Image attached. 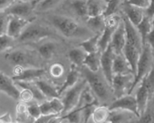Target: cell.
I'll list each match as a JSON object with an SVG mask.
<instances>
[{"mask_svg": "<svg viewBox=\"0 0 154 123\" xmlns=\"http://www.w3.org/2000/svg\"><path fill=\"white\" fill-rule=\"evenodd\" d=\"M48 20L55 29L68 38H83L89 34L87 29L71 17L54 14L49 16Z\"/></svg>", "mask_w": 154, "mask_h": 123, "instance_id": "1", "label": "cell"}, {"mask_svg": "<svg viewBox=\"0 0 154 123\" xmlns=\"http://www.w3.org/2000/svg\"><path fill=\"white\" fill-rule=\"evenodd\" d=\"M80 73L83 76L84 80L87 81V85L98 100L107 102L111 98V87L107 84V82L102 79L101 76L98 75L97 72H91L86 67L82 66L80 69Z\"/></svg>", "mask_w": 154, "mask_h": 123, "instance_id": "2", "label": "cell"}, {"mask_svg": "<svg viewBox=\"0 0 154 123\" xmlns=\"http://www.w3.org/2000/svg\"><path fill=\"white\" fill-rule=\"evenodd\" d=\"M152 69H153V48L148 44H144L136 66L133 84L128 94L132 93L135 87Z\"/></svg>", "mask_w": 154, "mask_h": 123, "instance_id": "3", "label": "cell"}, {"mask_svg": "<svg viewBox=\"0 0 154 123\" xmlns=\"http://www.w3.org/2000/svg\"><path fill=\"white\" fill-rule=\"evenodd\" d=\"M139 83L140 85L135 97L138 112L140 116L147 108L149 103L152 100L153 96V69L151 70Z\"/></svg>", "mask_w": 154, "mask_h": 123, "instance_id": "4", "label": "cell"}, {"mask_svg": "<svg viewBox=\"0 0 154 123\" xmlns=\"http://www.w3.org/2000/svg\"><path fill=\"white\" fill-rule=\"evenodd\" d=\"M6 60L11 64L15 66L28 68V67H35L40 68L39 63L35 55L26 50L17 49L13 50L6 54L5 55Z\"/></svg>", "mask_w": 154, "mask_h": 123, "instance_id": "5", "label": "cell"}, {"mask_svg": "<svg viewBox=\"0 0 154 123\" xmlns=\"http://www.w3.org/2000/svg\"><path fill=\"white\" fill-rule=\"evenodd\" d=\"M54 33L48 27L41 24H32L30 23L23 30L17 40L22 43L34 42L53 35Z\"/></svg>", "mask_w": 154, "mask_h": 123, "instance_id": "6", "label": "cell"}, {"mask_svg": "<svg viewBox=\"0 0 154 123\" xmlns=\"http://www.w3.org/2000/svg\"><path fill=\"white\" fill-rule=\"evenodd\" d=\"M87 86V81L83 80L82 81L78 82L74 87L66 91V94L62 100L64 104V110L62 113H68L78 106L81 94Z\"/></svg>", "mask_w": 154, "mask_h": 123, "instance_id": "7", "label": "cell"}, {"mask_svg": "<svg viewBox=\"0 0 154 123\" xmlns=\"http://www.w3.org/2000/svg\"><path fill=\"white\" fill-rule=\"evenodd\" d=\"M135 76L129 73L126 75H114L111 88L115 98L124 96L126 92L129 94L133 84Z\"/></svg>", "mask_w": 154, "mask_h": 123, "instance_id": "8", "label": "cell"}, {"mask_svg": "<svg viewBox=\"0 0 154 123\" xmlns=\"http://www.w3.org/2000/svg\"><path fill=\"white\" fill-rule=\"evenodd\" d=\"M13 76L12 80L13 81L32 82L38 80L45 74L44 68H35V67H24L15 66L13 69Z\"/></svg>", "mask_w": 154, "mask_h": 123, "instance_id": "9", "label": "cell"}, {"mask_svg": "<svg viewBox=\"0 0 154 123\" xmlns=\"http://www.w3.org/2000/svg\"><path fill=\"white\" fill-rule=\"evenodd\" d=\"M34 8H35V2L16 0L7 10H5V12L10 16H15L23 19L32 20L29 19V17H30L32 14Z\"/></svg>", "mask_w": 154, "mask_h": 123, "instance_id": "10", "label": "cell"}, {"mask_svg": "<svg viewBox=\"0 0 154 123\" xmlns=\"http://www.w3.org/2000/svg\"><path fill=\"white\" fill-rule=\"evenodd\" d=\"M115 55V52L109 45V46L103 52H101L100 59V68L102 69V72L104 76L106 82L110 87L111 86L112 78L114 76L112 72V65Z\"/></svg>", "mask_w": 154, "mask_h": 123, "instance_id": "11", "label": "cell"}, {"mask_svg": "<svg viewBox=\"0 0 154 123\" xmlns=\"http://www.w3.org/2000/svg\"><path fill=\"white\" fill-rule=\"evenodd\" d=\"M108 108L109 110H125V111H128L133 113L137 118L139 117L135 97L130 94L124 95L119 98H116L110 104Z\"/></svg>", "mask_w": 154, "mask_h": 123, "instance_id": "12", "label": "cell"}, {"mask_svg": "<svg viewBox=\"0 0 154 123\" xmlns=\"http://www.w3.org/2000/svg\"><path fill=\"white\" fill-rule=\"evenodd\" d=\"M32 20L23 19L15 16H10L9 24H8L6 34L13 38L14 40L19 38L27 25L30 24Z\"/></svg>", "mask_w": 154, "mask_h": 123, "instance_id": "13", "label": "cell"}, {"mask_svg": "<svg viewBox=\"0 0 154 123\" xmlns=\"http://www.w3.org/2000/svg\"><path fill=\"white\" fill-rule=\"evenodd\" d=\"M125 42V31L124 23H123V21L122 20L119 27H117L115 32L113 33L111 43H110V46L111 47L115 55L122 54V50L124 48Z\"/></svg>", "mask_w": 154, "mask_h": 123, "instance_id": "14", "label": "cell"}, {"mask_svg": "<svg viewBox=\"0 0 154 123\" xmlns=\"http://www.w3.org/2000/svg\"><path fill=\"white\" fill-rule=\"evenodd\" d=\"M0 91L13 100H19L20 91L17 89L15 82L2 72H0Z\"/></svg>", "mask_w": 154, "mask_h": 123, "instance_id": "15", "label": "cell"}, {"mask_svg": "<svg viewBox=\"0 0 154 123\" xmlns=\"http://www.w3.org/2000/svg\"><path fill=\"white\" fill-rule=\"evenodd\" d=\"M122 9L124 11L125 17L135 27L141 22L144 17V10L125 2H122Z\"/></svg>", "mask_w": 154, "mask_h": 123, "instance_id": "16", "label": "cell"}, {"mask_svg": "<svg viewBox=\"0 0 154 123\" xmlns=\"http://www.w3.org/2000/svg\"><path fill=\"white\" fill-rule=\"evenodd\" d=\"M136 116L131 112L122 109L110 110L107 122L109 123H129Z\"/></svg>", "mask_w": 154, "mask_h": 123, "instance_id": "17", "label": "cell"}, {"mask_svg": "<svg viewBox=\"0 0 154 123\" xmlns=\"http://www.w3.org/2000/svg\"><path fill=\"white\" fill-rule=\"evenodd\" d=\"M113 75H126L132 73L131 67L122 54L115 55L112 65Z\"/></svg>", "mask_w": 154, "mask_h": 123, "instance_id": "18", "label": "cell"}, {"mask_svg": "<svg viewBox=\"0 0 154 123\" xmlns=\"http://www.w3.org/2000/svg\"><path fill=\"white\" fill-rule=\"evenodd\" d=\"M107 0H87L88 17L103 15L107 7Z\"/></svg>", "mask_w": 154, "mask_h": 123, "instance_id": "19", "label": "cell"}, {"mask_svg": "<svg viewBox=\"0 0 154 123\" xmlns=\"http://www.w3.org/2000/svg\"><path fill=\"white\" fill-rule=\"evenodd\" d=\"M78 67L75 66H72L70 71L68 73V76L66 77V80L60 87V89L58 91V94L59 97L64 93L65 91L69 90L71 87H74L78 82H79V76H80V71H79Z\"/></svg>", "mask_w": 154, "mask_h": 123, "instance_id": "20", "label": "cell"}, {"mask_svg": "<svg viewBox=\"0 0 154 123\" xmlns=\"http://www.w3.org/2000/svg\"><path fill=\"white\" fill-rule=\"evenodd\" d=\"M34 83L45 97H49V98L59 97L56 88L54 87V86L51 85L48 82L38 79L34 81Z\"/></svg>", "mask_w": 154, "mask_h": 123, "instance_id": "21", "label": "cell"}, {"mask_svg": "<svg viewBox=\"0 0 154 123\" xmlns=\"http://www.w3.org/2000/svg\"><path fill=\"white\" fill-rule=\"evenodd\" d=\"M135 28L139 32L143 41V44L144 45L146 38L148 36V34L153 30V20L144 15L142 21L135 27Z\"/></svg>", "mask_w": 154, "mask_h": 123, "instance_id": "22", "label": "cell"}, {"mask_svg": "<svg viewBox=\"0 0 154 123\" xmlns=\"http://www.w3.org/2000/svg\"><path fill=\"white\" fill-rule=\"evenodd\" d=\"M100 54L101 52H100V51L96 52V53L87 54L83 63V66L88 69L91 72H98L100 68Z\"/></svg>", "mask_w": 154, "mask_h": 123, "instance_id": "23", "label": "cell"}, {"mask_svg": "<svg viewBox=\"0 0 154 123\" xmlns=\"http://www.w3.org/2000/svg\"><path fill=\"white\" fill-rule=\"evenodd\" d=\"M101 34H96L94 36L90 37L87 40L83 41L79 44V47L83 48L87 54L96 53L99 51V46H98V42H99L100 37Z\"/></svg>", "mask_w": 154, "mask_h": 123, "instance_id": "24", "label": "cell"}, {"mask_svg": "<svg viewBox=\"0 0 154 123\" xmlns=\"http://www.w3.org/2000/svg\"><path fill=\"white\" fill-rule=\"evenodd\" d=\"M87 53L83 48H75L73 49L69 52V59L70 62L72 63L73 66L76 67H82L83 63L84 62L86 57H87Z\"/></svg>", "mask_w": 154, "mask_h": 123, "instance_id": "25", "label": "cell"}, {"mask_svg": "<svg viewBox=\"0 0 154 123\" xmlns=\"http://www.w3.org/2000/svg\"><path fill=\"white\" fill-rule=\"evenodd\" d=\"M86 22L90 30H92L96 34H101L105 27V18L103 17V15L94 17H88Z\"/></svg>", "mask_w": 154, "mask_h": 123, "instance_id": "26", "label": "cell"}, {"mask_svg": "<svg viewBox=\"0 0 154 123\" xmlns=\"http://www.w3.org/2000/svg\"><path fill=\"white\" fill-rule=\"evenodd\" d=\"M110 110L107 106H97L91 114L94 123H105L109 115Z\"/></svg>", "mask_w": 154, "mask_h": 123, "instance_id": "27", "label": "cell"}, {"mask_svg": "<svg viewBox=\"0 0 154 123\" xmlns=\"http://www.w3.org/2000/svg\"><path fill=\"white\" fill-rule=\"evenodd\" d=\"M70 6L78 17L87 20L88 18L87 0H72L70 2Z\"/></svg>", "mask_w": 154, "mask_h": 123, "instance_id": "28", "label": "cell"}, {"mask_svg": "<svg viewBox=\"0 0 154 123\" xmlns=\"http://www.w3.org/2000/svg\"><path fill=\"white\" fill-rule=\"evenodd\" d=\"M38 52L40 55L45 59H51L56 51V45L52 42H48L42 44L38 47Z\"/></svg>", "mask_w": 154, "mask_h": 123, "instance_id": "29", "label": "cell"}, {"mask_svg": "<svg viewBox=\"0 0 154 123\" xmlns=\"http://www.w3.org/2000/svg\"><path fill=\"white\" fill-rule=\"evenodd\" d=\"M16 85H18L22 88L30 90L33 93L34 97V99L37 100H42L45 98V97L42 94V92L39 91L38 87L36 86L34 82H22V81H15Z\"/></svg>", "mask_w": 154, "mask_h": 123, "instance_id": "30", "label": "cell"}, {"mask_svg": "<svg viewBox=\"0 0 154 123\" xmlns=\"http://www.w3.org/2000/svg\"><path fill=\"white\" fill-rule=\"evenodd\" d=\"M63 121L66 120L69 123H80L83 118V112L81 107H76L69 112L62 115Z\"/></svg>", "mask_w": 154, "mask_h": 123, "instance_id": "31", "label": "cell"}, {"mask_svg": "<svg viewBox=\"0 0 154 123\" xmlns=\"http://www.w3.org/2000/svg\"><path fill=\"white\" fill-rule=\"evenodd\" d=\"M16 112H17V121L20 123H26L28 121L29 116L27 113V104L24 102H19L17 104V108H16Z\"/></svg>", "mask_w": 154, "mask_h": 123, "instance_id": "32", "label": "cell"}, {"mask_svg": "<svg viewBox=\"0 0 154 123\" xmlns=\"http://www.w3.org/2000/svg\"><path fill=\"white\" fill-rule=\"evenodd\" d=\"M136 123H153V110H152V100L149 103L148 106L146 108Z\"/></svg>", "mask_w": 154, "mask_h": 123, "instance_id": "33", "label": "cell"}, {"mask_svg": "<svg viewBox=\"0 0 154 123\" xmlns=\"http://www.w3.org/2000/svg\"><path fill=\"white\" fill-rule=\"evenodd\" d=\"M122 0H107V7L103 13V16L105 18L107 17L116 14V12L119 10Z\"/></svg>", "mask_w": 154, "mask_h": 123, "instance_id": "34", "label": "cell"}, {"mask_svg": "<svg viewBox=\"0 0 154 123\" xmlns=\"http://www.w3.org/2000/svg\"><path fill=\"white\" fill-rule=\"evenodd\" d=\"M49 103L51 104V108L55 115H61L64 110V104L62 100L59 97H54V98H51V100H49Z\"/></svg>", "mask_w": 154, "mask_h": 123, "instance_id": "35", "label": "cell"}, {"mask_svg": "<svg viewBox=\"0 0 154 123\" xmlns=\"http://www.w3.org/2000/svg\"><path fill=\"white\" fill-rule=\"evenodd\" d=\"M10 16L5 11H0V35L6 34Z\"/></svg>", "mask_w": 154, "mask_h": 123, "instance_id": "36", "label": "cell"}, {"mask_svg": "<svg viewBox=\"0 0 154 123\" xmlns=\"http://www.w3.org/2000/svg\"><path fill=\"white\" fill-rule=\"evenodd\" d=\"M65 69L62 64L55 63L52 64L49 68V73L53 78H59L64 74Z\"/></svg>", "mask_w": 154, "mask_h": 123, "instance_id": "37", "label": "cell"}, {"mask_svg": "<svg viewBox=\"0 0 154 123\" xmlns=\"http://www.w3.org/2000/svg\"><path fill=\"white\" fill-rule=\"evenodd\" d=\"M14 39L7 34L0 35V51L10 49L13 46Z\"/></svg>", "mask_w": 154, "mask_h": 123, "instance_id": "38", "label": "cell"}, {"mask_svg": "<svg viewBox=\"0 0 154 123\" xmlns=\"http://www.w3.org/2000/svg\"><path fill=\"white\" fill-rule=\"evenodd\" d=\"M27 113L31 118L36 119L42 115L40 105L38 103H32L27 105Z\"/></svg>", "mask_w": 154, "mask_h": 123, "instance_id": "39", "label": "cell"}, {"mask_svg": "<svg viewBox=\"0 0 154 123\" xmlns=\"http://www.w3.org/2000/svg\"><path fill=\"white\" fill-rule=\"evenodd\" d=\"M152 2H153V0H126L125 2L145 10L150 6V4Z\"/></svg>", "mask_w": 154, "mask_h": 123, "instance_id": "40", "label": "cell"}, {"mask_svg": "<svg viewBox=\"0 0 154 123\" xmlns=\"http://www.w3.org/2000/svg\"><path fill=\"white\" fill-rule=\"evenodd\" d=\"M34 99V94H33V93L30 90L23 88L22 91H20L19 100H20V101H22V102H24L27 104V103L31 102Z\"/></svg>", "mask_w": 154, "mask_h": 123, "instance_id": "41", "label": "cell"}, {"mask_svg": "<svg viewBox=\"0 0 154 123\" xmlns=\"http://www.w3.org/2000/svg\"><path fill=\"white\" fill-rule=\"evenodd\" d=\"M59 2V0H42L41 2H39L38 4V7L37 10H47L48 9H51L54 6H55L58 2ZM36 4V5H37Z\"/></svg>", "mask_w": 154, "mask_h": 123, "instance_id": "42", "label": "cell"}, {"mask_svg": "<svg viewBox=\"0 0 154 123\" xmlns=\"http://www.w3.org/2000/svg\"><path fill=\"white\" fill-rule=\"evenodd\" d=\"M39 105L40 108H41V112H42V115H55L52 108H51V104L49 103V100L44 101L42 104H40Z\"/></svg>", "mask_w": 154, "mask_h": 123, "instance_id": "43", "label": "cell"}, {"mask_svg": "<svg viewBox=\"0 0 154 123\" xmlns=\"http://www.w3.org/2000/svg\"><path fill=\"white\" fill-rule=\"evenodd\" d=\"M16 0H0V11H5Z\"/></svg>", "mask_w": 154, "mask_h": 123, "instance_id": "44", "label": "cell"}, {"mask_svg": "<svg viewBox=\"0 0 154 123\" xmlns=\"http://www.w3.org/2000/svg\"><path fill=\"white\" fill-rule=\"evenodd\" d=\"M57 115H41L39 118L34 119V121L33 123H48V121L51 119V118L54 117Z\"/></svg>", "mask_w": 154, "mask_h": 123, "instance_id": "45", "label": "cell"}, {"mask_svg": "<svg viewBox=\"0 0 154 123\" xmlns=\"http://www.w3.org/2000/svg\"><path fill=\"white\" fill-rule=\"evenodd\" d=\"M11 121H13V120H12L11 115L9 112H6V114H4L3 115L0 116V123H8Z\"/></svg>", "mask_w": 154, "mask_h": 123, "instance_id": "46", "label": "cell"}, {"mask_svg": "<svg viewBox=\"0 0 154 123\" xmlns=\"http://www.w3.org/2000/svg\"><path fill=\"white\" fill-rule=\"evenodd\" d=\"M62 121H63V119H62V115H55L49 120L48 123H62Z\"/></svg>", "mask_w": 154, "mask_h": 123, "instance_id": "47", "label": "cell"}, {"mask_svg": "<svg viewBox=\"0 0 154 123\" xmlns=\"http://www.w3.org/2000/svg\"><path fill=\"white\" fill-rule=\"evenodd\" d=\"M41 1H42V0H35V1H34V2H35V6H36V4L38 3L39 2H41Z\"/></svg>", "mask_w": 154, "mask_h": 123, "instance_id": "48", "label": "cell"}, {"mask_svg": "<svg viewBox=\"0 0 154 123\" xmlns=\"http://www.w3.org/2000/svg\"><path fill=\"white\" fill-rule=\"evenodd\" d=\"M8 123H20V122H19V121H10V122H8Z\"/></svg>", "mask_w": 154, "mask_h": 123, "instance_id": "49", "label": "cell"}, {"mask_svg": "<svg viewBox=\"0 0 154 123\" xmlns=\"http://www.w3.org/2000/svg\"><path fill=\"white\" fill-rule=\"evenodd\" d=\"M122 2H125L126 0H122Z\"/></svg>", "mask_w": 154, "mask_h": 123, "instance_id": "50", "label": "cell"}, {"mask_svg": "<svg viewBox=\"0 0 154 123\" xmlns=\"http://www.w3.org/2000/svg\"><path fill=\"white\" fill-rule=\"evenodd\" d=\"M105 123H109V122H105Z\"/></svg>", "mask_w": 154, "mask_h": 123, "instance_id": "51", "label": "cell"}]
</instances>
